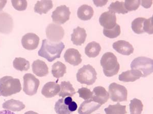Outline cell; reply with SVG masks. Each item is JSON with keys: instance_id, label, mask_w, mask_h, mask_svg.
<instances>
[{"instance_id": "obj_41", "label": "cell", "mask_w": 153, "mask_h": 114, "mask_svg": "<svg viewBox=\"0 0 153 114\" xmlns=\"http://www.w3.org/2000/svg\"><path fill=\"white\" fill-rule=\"evenodd\" d=\"M7 3V1H0V11L3 9Z\"/></svg>"}, {"instance_id": "obj_36", "label": "cell", "mask_w": 153, "mask_h": 114, "mask_svg": "<svg viewBox=\"0 0 153 114\" xmlns=\"http://www.w3.org/2000/svg\"><path fill=\"white\" fill-rule=\"evenodd\" d=\"M11 3H12L13 7L16 10L18 11H24L26 9L27 7V1H17V0H14V1H11Z\"/></svg>"}, {"instance_id": "obj_30", "label": "cell", "mask_w": 153, "mask_h": 114, "mask_svg": "<svg viewBox=\"0 0 153 114\" xmlns=\"http://www.w3.org/2000/svg\"><path fill=\"white\" fill-rule=\"evenodd\" d=\"M129 107L130 114H141L143 108L141 100L136 98L131 100Z\"/></svg>"}, {"instance_id": "obj_9", "label": "cell", "mask_w": 153, "mask_h": 114, "mask_svg": "<svg viewBox=\"0 0 153 114\" xmlns=\"http://www.w3.org/2000/svg\"><path fill=\"white\" fill-rule=\"evenodd\" d=\"M71 11L70 8L65 5H61L56 8L52 12L53 21L56 24H62L70 19Z\"/></svg>"}, {"instance_id": "obj_20", "label": "cell", "mask_w": 153, "mask_h": 114, "mask_svg": "<svg viewBox=\"0 0 153 114\" xmlns=\"http://www.w3.org/2000/svg\"><path fill=\"white\" fill-rule=\"evenodd\" d=\"M32 71L38 77H42L49 74V68L45 61L37 59L32 64Z\"/></svg>"}, {"instance_id": "obj_27", "label": "cell", "mask_w": 153, "mask_h": 114, "mask_svg": "<svg viewBox=\"0 0 153 114\" xmlns=\"http://www.w3.org/2000/svg\"><path fill=\"white\" fill-rule=\"evenodd\" d=\"M106 114H127L126 106L121 105L120 102H117L114 105H109L104 109Z\"/></svg>"}, {"instance_id": "obj_8", "label": "cell", "mask_w": 153, "mask_h": 114, "mask_svg": "<svg viewBox=\"0 0 153 114\" xmlns=\"http://www.w3.org/2000/svg\"><path fill=\"white\" fill-rule=\"evenodd\" d=\"M46 36L50 41L53 43L59 42L63 38L65 30L60 25L50 23L46 28Z\"/></svg>"}, {"instance_id": "obj_39", "label": "cell", "mask_w": 153, "mask_h": 114, "mask_svg": "<svg viewBox=\"0 0 153 114\" xmlns=\"http://www.w3.org/2000/svg\"><path fill=\"white\" fill-rule=\"evenodd\" d=\"M93 2L97 7H102L107 3L108 1H93Z\"/></svg>"}, {"instance_id": "obj_23", "label": "cell", "mask_w": 153, "mask_h": 114, "mask_svg": "<svg viewBox=\"0 0 153 114\" xmlns=\"http://www.w3.org/2000/svg\"><path fill=\"white\" fill-rule=\"evenodd\" d=\"M53 7V4L52 1H39L35 4L34 10L37 13L42 15L47 14Z\"/></svg>"}, {"instance_id": "obj_10", "label": "cell", "mask_w": 153, "mask_h": 114, "mask_svg": "<svg viewBox=\"0 0 153 114\" xmlns=\"http://www.w3.org/2000/svg\"><path fill=\"white\" fill-rule=\"evenodd\" d=\"M39 43V38L34 33H27L22 39V44L25 49L35 50Z\"/></svg>"}, {"instance_id": "obj_5", "label": "cell", "mask_w": 153, "mask_h": 114, "mask_svg": "<svg viewBox=\"0 0 153 114\" xmlns=\"http://www.w3.org/2000/svg\"><path fill=\"white\" fill-rule=\"evenodd\" d=\"M130 66L132 69L140 71L143 77H146L153 73V59L146 57H137L132 61Z\"/></svg>"}, {"instance_id": "obj_14", "label": "cell", "mask_w": 153, "mask_h": 114, "mask_svg": "<svg viewBox=\"0 0 153 114\" xmlns=\"http://www.w3.org/2000/svg\"><path fill=\"white\" fill-rule=\"evenodd\" d=\"M92 92V99L101 105L105 104L109 99V94L103 87H96Z\"/></svg>"}, {"instance_id": "obj_7", "label": "cell", "mask_w": 153, "mask_h": 114, "mask_svg": "<svg viewBox=\"0 0 153 114\" xmlns=\"http://www.w3.org/2000/svg\"><path fill=\"white\" fill-rule=\"evenodd\" d=\"M23 91L27 95L32 96L36 94L40 84L39 80L31 74H26L23 77Z\"/></svg>"}, {"instance_id": "obj_4", "label": "cell", "mask_w": 153, "mask_h": 114, "mask_svg": "<svg viewBox=\"0 0 153 114\" xmlns=\"http://www.w3.org/2000/svg\"><path fill=\"white\" fill-rule=\"evenodd\" d=\"M76 77L78 82L81 84L91 85L95 83L97 79V73L94 67L87 64L79 69Z\"/></svg>"}, {"instance_id": "obj_31", "label": "cell", "mask_w": 153, "mask_h": 114, "mask_svg": "<svg viewBox=\"0 0 153 114\" xmlns=\"http://www.w3.org/2000/svg\"><path fill=\"white\" fill-rule=\"evenodd\" d=\"M146 18H138L134 19L132 23V29L134 33L137 34H141L144 33L143 31V23Z\"/></svg>"}, {"instance_id": "obj_42", "label": "cell", "mask_w": 153, "mask_h": 114, "mask_svg": "<svg viewBox=\"0 0 153 114\" xmlns=\"http://www.w3.org/2000/svg\"><path fill=\"white\" fill-rule=\"evenodd\" d=\"M0 114H16L13 113L8 111V110H4V111H0Z\"/></svg>"}, {"instance_id": "obj_3", "label": "cell", "mask_w": 153, "mask_h": 114, "mask_svg": "<svg viewBox=\"0 0 153 114\" xmlns=\"http://www.w3.org/2000/svg\"><path fill=\"white\" fill-rule=\"evenodd\" d=\"M22 90L19 79L5 76L0 79V95L7 97L19 93Z\"/></svg>"}, {"instance_id": "obj_19", "label": "cell", "mask_w": 153, "mask_h": 114, "mask_svg": "<svg viewBox=\"0 0 153 114\" xmlns=\"http://www.w3.org/2000/svg\"><path fill=\"white\" fill-rule=\"evenodd\" d=\"M143 77V75L138 70L132 69L126 71L119 75V80L124 82H133Z\"/></svg>"}, {"instance_id": "obj_40", "label": "cell", "mask_w": 153, "mask_h": 114, "mask_svg": "<svg viewBox=\"0 0 153 114\" xmlns=\"http://www.w3.org/2000/svg\"><path fill=\"white\" fill-rule=\"evenodd\" d=\"M153 3L152 1H141V5L146 8H150L152 5V4Z\"/></svg>"}, {"instance_id": "obj_29", "label": "cell", "mask_w": 153, "mask_h": 114, "mask_svg": "<svg viewBox=\"0 0 153 114\" xmlns=\"http://www.w3.org/2000/svg\"><path fill=\"white\" fill-rule=\"evenodd\" d=\"M108 10L110 12H113L115 14V13L118 14H126L128 13V11L126 9L124 2H119L116 1L112 2L111 5L108 8Z\"/></svg>"}, {"instance_id": "obj_16", "label": "cell", "mask_w": 153, "mask_h": 114, "mask_svg": "<svg viewBox=\"0 0 153 114\" xmlns=\"http://www.w3.org/2000/svg\"><path fill=\"white\" fill-rule=\"evenodd\" d=\"M101 106V104L95 102L92 99L85 100L79 108V114H91L99 109Z\"/></svg>"}, {"instance_id": "obj_6", "label": "cell", "mask_w": 153, "mask_h": 114, "mask_svg": "<svg viewBox=\"0 0 153 114\" xmlns=\"http://www.w3.org/2000/svg\"><path fill=\"white\" fill-rule=\"evenodd\" d=\"M110 97L114 102H122L127 101L128 91L125 87L116 83L110 84L109 86Z\"/></svg>"}, {"instance_id": "obj_25", "label": "cell", "mask_w": 153, "mask_h": 114, "mask_svg": "<svg viewBox=\"0 0 153 114\" xmlns=\"http://www.w3.org/2000/svg\"><path fill=\"white\" fill-rule=\"evenodd\" d=\"M60 92L59 94L60 97L64 98L65 96H73L75 94H76L75 89L71 85L70 82L63 81L60 85Z\"/></svg>"}, {"instance_id": "obj_28", "label": "cell", "mask_w": 153, "mask_h": 114, "mask_svg": "<svg viewBox=\"0 0 153 114\" xmlns=\"http://www.w3.org/2000/svg\"><path fill=\"white\" fill-rule=\"evenodd\" d=\"M13 66L16 70L19 71H28L30 67L29 61L22 57H18L14 59Z\"/></svg>"}, {"instance_id": "obj_37", "label": "cell", "mask_w": 153, "mask_h": 114, "mask_svg": "<svg viewBox=\"0 0 153 114\" xmlns=\"http://www.w3.org/2000/svg\"><path fill=\"white\" fill-rule=\"evenodd\" d=\"M153 18L146 19L143 23V31L144 32L147 33L150 35L153 34Z\"/></svg>"}, {"instance_id": "obj_32", "label": "cell", "mask_w": 153, "mask_h": 114, "mask_svg": "<svg viewBox=\"0 0 153 114\" xmlns=\"http://www.w3.org/2000/svg\"><path fill=\"white\" fill-rule=\"evenodd\" d=\"M55 111L57 114H71L68 105L65 104L64 98L60 99L56 102L55 105Z\"/></svg>"}, {"instance_id": "obj_35", "label": "cell", "mask_w": 153, "mask_h": 114, "mask_svg": "<svg viewBox=\"0 0 153 114\" xmlns=\"http://www.w3.org/2000/svg\"><path fill=\"white\" fill-rule=\"evenodd\" d=\"M77 92L79 94V97L85 100L92 99V92L87 88L82 87L80 88Z\"/></svg>"}, {"instance_id": "obj_13", "label": "cell", "mask_w": 153, "mask_h": 114, "mask_svg": "<svg viewBox=\"0 0 153 114\" xmlns=\"http://www.w3.org/2000/svg\"><path fill=\"white\" fill-rule=\"evenodd\" d=\"M113 48L117 52L124 56H130L134 52V49L128 42L119 40L112 45Z\"/></svg>"}, {"instance_id": "obj_34", "label": "cell", "mask_w": 153, "mask_h": 114, "mask_svg": "<svg viewBox=\"0 0 153 114\" xmlns=\"http://www.w3.org/2000/svg\"><path fill=\"white\" fill-rule=\"evenodd\" d=\"M141 1L139 0H126L124 2V5L126 9L128 11H135L139 8Z\"/></svg>"}, {"instance_id": "obj_17", "label": "cell", "mask_w": 153, "mask_h": 114, "mask_svg": "<svg viewBox=\"0 0 153 114\" xmlns=\"http://www.w3.org/2000/svg\"><path fill=\"white\" fill-rule=\"evenodd\" d=\"M60 91V86L54 82H49L44 85L42 94L46 98H52L57 95Z\"/></svg>"}, {"instance_id": "obj_38", "label": "cell", "mask_w": 153, "mask_h": 114, "mask_svg": "<svg viewBox=\"0 0 153 114\" xmlns=\"http://www.w3.org/2000/svg\"><path fill=\"white\" fill-rule=\"evenodd\" d=\"M68 110L71 112H75L77 110L78 105L75 102L72 101L68 105Z\"/></svg>"}, {"instance_id": "obj_33", "label": "cell", "mask_w": 153, "mask_h": 114, "mask_svg": "<svg viewBox=\"0 0 153 114\" xmlns=\"http://www.w3.org/2000/svg\"><path fill=\"white\" fill-rule=\"evenodd\" d=\"M103 34L105 36L110 39H114L119 36L120 34V27L118 24L112 29H103Z\"/></svg>"}, {"instance_id": "obj_26", "label": "cell", "mask_w": 153, "mask_h": 114, "mask_svg": "<svg viewBox=\"0 0 153 114\" xmlns=\"http://www.w3.org/2000/svg\"><path fill=\"white\" fill-rule=\"evenodd\" d=\"M66 73V66L60 61L55 62L52 66V74L55 78H61Z\"/></svg>"}, {"instance_id": "obj_11", "label": "cell", "mask_w": 153, "mask_h": 114, "mask_svg": "<svg viewBox=\"0 0 153 114\" xmlns=\"http://www.w3.org/2000/svg\"><path fill=\"white\" fill-rule=\"evenodd\" d=\"M99 22L104 29H112L117 24V16L115 13L108 11L101 14Z\"/></svg>"}, {"instance_id": "obj_43", "label": "cell", "mask_w": 153, "mask_h": 114, "mask_svg": "<svg viewBox=\"0 0 153 114\" xmlns=\"http://www.w3.org/2000/svg\"><path fill=\"white\" fill-rule=\"evenodd\" d=\"M24 114H39L35 112H33V111H30L27 112L25 113Z\"/></svg>"}, {"instance_id": "obj_15", "label": "cell", "mask_w": 153, "mask_h": 114, "mask_svg": "<svg viewBox=\"0 0 153 114\" xmlns=\"http://www.w3.org/2000/svg\"><path fill=\"white\" fill-rule=\"evenodd\" d=\"M64 58L66 62L74 66H78L82 61L80 52L74 48L68 49L64 55Z\"/></svg>"}, {"instance_id": "obj_1", "label": "cell", "mask_w": 153, "mask_h": 114, "mask_svg": "<svg viewBox=\"0 0 153 114\" xmlns=\"http://www.w3.org/2000/svg\"><path fill=\"white\" fill-rule=\"evenodd\" d=\"M65 48V44L62 42L56 43L44 39L42 40V47L38 51V55L46 59L49 62H52L60 57Z\"/></svg>"}, {"instance_id": "obj_21", "label": "cell", "mask_w": 153, "mask_h": 114, "mask_svg": "<svg viewBox=\"0 0 153 114\" xmlns=\"http://www.w3.org/2000/svg\"><path fill=\"white\" fill-rule=\"evenodd\" d=\"M94 14L92 7L87 5L81 6L77 11V16L79 19L83 21L90 20Z\"/></svg>"}, {"instance_id": "obj_22", "label": "cell", "mask_w": 153, "mask_h": 114, "mask_svg": "<svg viewBox=\"0 0 153 114\" xmlns=\"http://www.w3.org/2000/svg\"><path fill=\"white\" fill-rule=\"evenodd\" d=\"M2 107L8 111L20 112L25 108V105L19 100L11 99L3 103Z\"/></svg>"}, {"instance_id": "obj_24", "label": "cell", "mask_w": 153, "mask_h": 114, "mask_svg": "<svg viewBox=\"0 0 153 114\" xmlns=\"http://www.w3.org/2000/svg\"><path fill=\"white\" fill-rule=\"evenodd\" d=\"M101 50V46L99 43L96 42H91L85 48V53L88 57L94 58L99 54Z\"/></svg>"}, {"instance_id": "obj_18", "label": "cell", "mask_w": 153, "mask_h": 114, "mask_svg": "<svg viewBox=\"0 0 153 114\" xmlns=\"http://www.w3.org/2000/svg\"><path fill=\"white\" fill-rule=\"evenodd\" d=\"M87 37V34L84 28L78 26L74 29L73 33L71 35V41L74 45L81 46L84 43Z\"/></svg>"}, {"instance_id": "obj_2", "label": "cell", "mask_w": 153, "mask_h": 114, "mask_svg": "<svg viewBox=\"0 0 153 114\" xmlns=\"http://www.w3.org/2000/svg\"><path fill=\"white\" fill-rule=\"evenodd\" d=\"M100 63L103 67L105 76L106 77H111L118 73L120 66L117 61V56L113 53H105L101 58Z\"/></svg>"}, {"instance_id": "obj_12", "label": "cell", "mask_w": 153, "mask_h": 114, "mask_svg": "<svg viewBox=\"0 0 153 114\" xmlns=\"http://www.w3.org/2000/svg\"><path fill=\"white\" fill-rule=\"evenodd\" d=\"M13 28L12 17L6 12H0V33L9 34Z\"/></svg>"}, {"instance_id": "obj_44", "label": "cell", "mask_w": 153, "mask_h": 114, "mask_svg": "<svg viewBox=\"0 0 153 114\" xmlns=\"http://www.w3.org/2000/svg\"></svg>"}]
</instances>
